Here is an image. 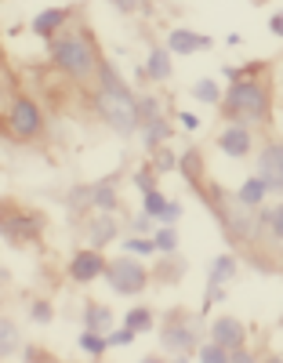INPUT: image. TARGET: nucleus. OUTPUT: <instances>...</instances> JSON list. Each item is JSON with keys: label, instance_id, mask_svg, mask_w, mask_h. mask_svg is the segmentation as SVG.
<instances>
[{"label": "nucleus", "instance_id": "obj_1", "mask_svg": "<svg viewBox=\"0 0 283 363\" xmlns=\"http://www.w3.org/2000/svg\"><path fill=\"white\" fill-rule=\"evenodd\" d=\"M48 55L73 84L91 87L94 80H99L102 55H99V44H94V37L87 33L84 26L70 22V26H62L55 37H48Z\"/></svg>", "mask_w": 283, "mask_h": 363}, {"label": "nucleus", "instance_id": "obj_2", "mask_svg": "<svg viewBox=\"0 0 283 363\" xmlns=\"http://www.w3.org/2000/svg\"><path fill=\"white\" fill-rule=\"evenodd\" d=\"M94 113L120 135L131 138L138 131V109H135V91L120 80V73L102 58L99 80H94Z\"/></svg>", "mask_w": 283, "mask_h": 363}, {"label": "nucleus", "instance_id": "obj_3", "mask_svg": "<svg viewBox=\"0 0 283 363\" xmlns=\"http://www.w3.org/2000/svg\"><path fill=\"white\" fill-rule=\"evenodd\" d=\"M222 106L233 124L258 128V124H269L272 116V91L265 80H250L247 73L236 69V80L222 91Z\"/></svg>", "mask_w": 283, "mask_h": 363}, {"label": "nucleus", "instance_id": "obj_4", "mask_svg": "<svg viewBox=\"0 0 283 363\" xmlns=\"http://www.w3.org/2000/svg\"><path fill=\"white\" fill-rule=\"evenodd\" d=\"M102 280L113 287V294L135 298V294H142V291L149 287V269H145V265H142L135 255L123 251L120 258L106 262V269H102Z\"/></svg>", "mask_w": 283, "mask_h": 363}, {"label": "nucleus", "instance_id": "obj_5", "mask_svg": "<svg viewBox=\"0 0 283 363\" xmlns=\"http://www.w3.org/2000/svg\"><path fill=\"white\" fill-rule=\"evenodd\" d=\"M8 131L18 138V142H37L44 135V109L33 102V99H15L8 106Z\"/></svg>", "mask_w": 283, "mask_h": 363}, {"label": "nucleus", "instance_id": "obj_6", "mask_svg": "<svg viewBox=\"0 0 283 363\" xmlns=\"http://www.w3.org/2000/svg\"><path fill=\"white\" fill-rule=\"evenodd\" d=\"M211 342H218L229 352V363H247L250 359V352H247V327L236 316H218L211 323Z\"/></svg>", "mask_w": 283, "mask_h": 363}, {"label": "nucleus", "instance_id": "obj_7", "mask_svg": "<svg viewBox=\"0 0 283 363\" xmlns=\"http://www.w3.org/2000/svg\"><path fill=\"white\" fill-rule=\"evenodd\" d=\"M0 236L8 244H26V240H37L40 236V218L29 215L22 207H0Z\"/></svg>", "mask_w": 283, "mask_h": 363}, {"label": "nucleus", "instance_id": "obj_8", "mask_svg": "<svg viewBox=\"0 0 283 363\" xmlns=\"http://www.w3.org/2000/svg\"><path fill=\"white\" fill-rule=\"evenodd\" d=\"M258 178L265 182L269 196H279V189H283V142H279V138H269V142L262 145Z\"/></svg>", "mask_w": 283, "mask_h": 363}, {"label": "nucleus", "instance_id": "obj_9", "mask_svg": "<svg viewBox=\"0 0 283 363\" xmlns=\"http://www.w3.org/2000/svg\"><path fill=\"white\" fill-rule=\"evenodd\" d=\"M102 269H106V255L99 247H84L70 258V280L73 284H94V280H102Z\"/></svg>", "mask_w": 283, "mask_h": 363}, {"label": "nucleus", "instance_id": "obj_10", "mask_svg": "<svg viewBox=\"0 0 283 363\" xmlns=\"http://www.w3.org/2000/svg\"><path fill=\"white\" fill-rule=\"evenodd\" d=\"M196 342H200V338H196V330L189 327V323H182L178 316H171L167 327L160 330V345H164L171 356H182V359H185V356H193Z\"/></svg>", "mask_w": 283, "mask_h": 363}, {"label": "nucleus", "instance_id": "obj_11", "mask_svg": "<svg viewBox=\"0 0 283 363\" xmlns=\"http://www.w3.org/2000/svg\"><path fill=\"white\" fill-rule=\"evenodd\" d=\"M218 149H222L229 160H243V157H250V149H255V135H250V128H243V124H229L222 135H218Z\"/></svg>", "mask_w": 283, "mask_h": 363}, {"label": "nucleus", "instance_id": "obj_12", "mask_svg": "<svg viewBox=\"0 0 283 363\" xmlns=\"http://www.w3.org/2000/svg\"><path fill=\"white\" fill-rule=\"evenodd\" d=\"M214 40L211 37H204V33H196V29H189V26H178V29H171V33H167V51L171 55H200V51H207Z\"/></svg>", "mask_w": 283, "mask_h": 363}, {"label": "nucleus", "instance_id": "obj_13", "mask_svg": "<svg viewBox=\"0 0 283 363\" xmlns=\"http://www.w3.org/2000/svg\"><path fill=\"white\" fill-rule=\"evenodd\" d=\"M73 22V8H44V11H37L33 18H29V29H33L37 37H55L62 26H70Z\"/></svg>", "mask_w": 283, "mask_h": 363}, {"label": "nucleus", "instance_id": "obj_14", "mask_svg": "<svg viewBox=\"0 0 283 363\" xmlns=\"http://www.w3.org/2000/svg\"><path fill=\"white\" fill-rule=\"evenodd\" d=\"M120 236V225H116V218L109 215V211H94V218L87 222V240H91V247H99V251H106L113 240Z\"/></svg>", "mask_w": 283, "mask_h": 363}, {"label": "nucleus", "instance_id": "obj_15", "mask_svg": "<svg viewBox=\"0 0 283 363\" xmlns=\"http://www.w3.org/2000/svg\"><path fill=\"white\" fill-rule=\"evenodd\" d=\"M171 73H174L171 51L152 44V48H149V55H145V80H152V84H167V80H171Z\"/></svg>", "mask_w": 283, "mask_h": 363}, {"label": "nucleus", "instance_id": "obj_16", "mask_svg": "<svg viewBox=\"0 0 283 363\" xmlns=\"http://www.w3.org/2000/svg\"><path fill=\"white\" fill-rule=\"evenodd\" d=\"M84 193H87V203H91L94 211H109V215H116V211H120V193H116V186H113V178L94 182V186H87Z\"/></svg>", "mask_w": 283, "mask_h": 363}, {"label": "nucleus", "instance_id": "obj_17", "mask_svg": "<svg viewBox=\"0 0 283 363\" xmlns=\"http://www.w3.org/2000/svg\"><path fill=\"white\" fill-rule=\"evenodd\" d=\"M236 277H240L236 255H218V258L211 262V269H207V287H226V284H233Z\"/></svg>", "mask_w": 283, "mask_h": 363}, {"label": "nucleus", "instance_id": "obj_18", "mask_svg": "<svg viewBox=\"0 0 283 363\" xmlns=\"http://www.w3.org/2000/svg\"><path fill=\"white\" fill-rule=\"evenodd\" d=\"M258 233H262L265 240H272V247H279V236H283V203H279V200H272L269 207H262Z\"/></svg>", "mask_w": 283, "mask_h": 363}, {"label": "nucleus", "instance_id": "obj_19", "mask_svg": "<svg viewBox=\"0 0 283 363\" xmlns=\"http://www.w3.org/2000/svg\"><path fill=\"white\" fill-rule=\"evenodd\" d=\"M156 258H160V265L152 269V280H160L164 287H171V284H178V280L185 277L189 262L178 258V251H174V255H156Z\"/></svg>", "mask_w": 283, "mask_h": 363}, {"label": "nucleus", "instance_id": "obj_20", "mask_svg": "<svg viewBox=\"0 0 283 363\" xmlns=\"http://www.w3.org/2000/svg\"><path fill=\"white\" fill-rule=\"evenodd\" d=\"M138 131H142V145H145V153H149V149L164 145V142L171 138V120L160 113V116L145 120V124H138Z\"/></svg>", "mask_w": 283, "mask_h": 363}, {"label": "nucleus", "instance_id": "obj_21", "mask_svg": "<svg viewBox=\"0 0 283 363\" xmlns=\"http://www.w3.org/2000/svg\"><path fill=\"white\" fill-rule=\"evenodd\" d=\"M265 196H269L265 182H262V178L255 174V178H247L243 186L236 189V196H233V200H236L240 207H247V211H255V207H262V203H265Z\"/></svg>", "mask_w": 283, "mask_h": 363}, {"label": "nucleus", "instance_id": "obj_22", "mask_svg": "<svg viewBox=\"0 0 283 363\" xmlns=\"http://www.w3.org/2000/svg\"><path fill=\"white\" fill-rule=\"evenodd\" d=\"M174 171H182V178L189 182V186H196L200 189V182H204V157H200V149H185V153L178 157Z\"/></svg>", "mask_w": 283, "mask_h": 363}, {"label": "nucleus", "instance_id": "obj_23", "mask_svg": "<svg viewBox=\"0 0 283 363\" xmlns=\"http://www.w3.org/2000/svg\"><path fill=\"white\" fill-rule=\"evenodd\" d=\"M22 349V335H18V323L0 316V359H11Z\"/></svg>", "mask_w": 283, "mask_h": 363}, {"label": "nucleus", "instance_id": "obj_24", "mask_svg": "<svg viewBox=\"0 0 283 363\" xmlns=\"http://www.w3.org/2000/svg\"><path fill=\"white\" fill-rule=\"evenodd\" d=\"M123 327H131L135 335H152V327H156V313L149 306H135L123 313Z\"/></svg>", "mask_w": 283, "mask_h": 363}, {"label": "nucleus", "instance_id": "obj_25", "mask_svg": "<svg viewBox=\"0 0 283 363\" xmlns=\"http://www.w3.org/2000/svg\"><path fill=\"white\" fill-rule=\"evenodd\" d=\"M189 95H193L196 102H204V106H218L222 102V84H218L214 77H200L193 87H189Z\"/></svg>", "mask_w": 283, "mask_h": 363}, {"label": "nucleus", "instance_id": "obj_26", "mask_svg": "<svg viewBox=\"0 0 283 363\" xmlns=\"http://www.w3.org/2000/svg\"><path fill=\"white\" fill-rule=\"evenodd\" d=\"M149 236H152V251L156 255H174L178 251V229L174 225H160V222H156V229Z\"/></svg>", "mask_w": 283, "mask_h": 363}, {"label": "nucleus", "instance_id": "obj_27", "mask_svg": "<svg viewBox=\"0 0 283 363\" xmlns=\"http://www.w3.org/2000/svg\"><path fill=\"white\" fill-rule=\"evenodd\" d=\"M84 327L106 335V330L113 327V309H109V306H94V301H91V306L84 309Z\"/></svg>", "mask_w": 283, "mask_h": 363}, {"label": "nucleus", "instance_id": "obj_28", "mask_svg": "<svg viewBox=\"0 0 283 363\" xmlns=\"http://www.w3.org/2000/svg\"><path fill=\"white\" fill-rule=\"evenodd\" d=\"M149 157H152V171H156V174H171L174 164H178V153H174V149H167V142L156 145V149H149Z\"/></svg>", "mask_w": 283, "mask_h": 363}, {"label": "nucleus", "instance_id": "obj_29", "mask_svg": "<svg viewBox=\"0 0 283 363\" xmlns=\"http://www.w3.org/2000/svg\"><path fill=\"white\" fill-rule=\"evenodd\" d=\"M167 207V196L156 189V186H149V189H142V215H149L152 222L160 218V211Z\"/></svg>", "mask_w": 283, "mask_h": 363}, {"label": "nucleus", "instance_id": "obj_30", "mask_svg": "<svg viewBox=\"0 0 283 363\" xmlns=\"http://www.w3.org/2000/svg\"><path fill=\"white\" fill-rule=\"evenodd\" d=\"M80 352H87V356H106L109 352V345H106V335H99V330H87L84 327V335H80Z\"/></svg>", "mask_w": 283, "mask_h": 363}, {"label": "nucleus", "instance_id": "obj_31", "mask_svg": "<svg viewBox=\"0 0 283 363\" xmlns=\"http://www.w3.org/2000/svg\"><path fill=\"white\" fill-rule=\"evenodd\" d=\"M135 109H138V124H145V120L164 113V102L156 99V95H135Z\"/></svg>", "mask_w": 283, "mask_h": 363}, {"label": "nucleus", "instance_id": "obj_32", "mask_svg": "<svg viewBox=\"0 0 283 363\" xmlns=\"http://www.w3.org/2000/svg\"><path fill=\"white\" fill-rule=\"evenodd\" d=\"M196 359L200 363H229V352L222 349V345H218V342H196Z\"/></svg>", "mask_w": 283, "mask_h": 363}, {"label": "nucleus", "instance_id": "obj_33", "mask_svg": "<svg viewBox=\"0 0 283 363\" xmlns=\"http://www.w3.org/2000/svg\"><path fill=\"white\" fill-rule=\"evenodd\" d=\"M123 251L135 255V258H152L156 255L152 251V236H138V233H131L128 240H123Z\"/></svg>", "mask_w": 283, "mask_h": 363}, {"label": "nucleus", "instance_id": "obj_34", "mask_svg": "<svg viewBox=\"0 0 283 363\" xmlns=\"http://www.w3.org/2000/svg\"><path fill=\"white\" fill-rule=\"evenodd\" d=\"M135 338L138 335H135L131 327H109L106 330V345L109 349H128V345H135Z\"/></svg>", "mask_w": 283, "mask_h": 363}, {"label": "nucleus", "instance_id": "obj_35", "mask_svg": "<svg viewBox=\"0 0 283 363\" xmlns=\"http://www.w3.org/2000/svg\"><path fill=\"white\" fill-rule=\"evenodd\" d=\"M29 316H33V323H51V320H55V309H51V301L37 298L33 306H29Z\"/></svg>", "mask_w": 283, "mask_h": 363}, {"label": "nucleus", "instance_id": "obj_36", "mask_svg": "<svg viewBox=\"0 0 283 363\" xmlns=\"http://www.w3.org/2000/svg\"><path fill=\"white\" fill-rule=\"evenodd\" d=\"M182 218V203L178 200H167V207L160 211V218H156V222H160V225H174Z\"/></svg>", "mask_w": 283, "mask_h": 363}, {"label": "nucleus", "instance_id": "obj_37", "mask_svg": "<svg viewBox=\"0 0 283 363\" xmlns=\"http://www.w3.org/2000/svg\"><path fill=\"white\" fill-rule=\"evenodd\" d=\"M152 229H156V225H152V218H149V215H135V218H131V233H138V236H149Z\"/></svg>", "mask_w": 283, "mask_h": 363}, {"label": "nucleus", "instance_id": "obj_38", "mask_svg": "<svg viewBox=\"0 0 283 363\" xmlns=\"http://www.w3.org/2000/svg\"><path fill=\"white\" fill-rule=\"evenodd\" d=\"M109 4H113L116 11H123V15H135V11L145 4V0H109Z\"/></svg>", "mask_w": 283, "mask_h": 363}, {"label": "nucleus", "instance_id": "obj_39", "mask_svg": "<svg viewBox=\"0 0 283 363\" xmlns=\"http://www.w3.org/2000/svg\"><path fill=\"white\" fill-rule=\"evenodd\" d=\"M178 124H182L185 131H196V128H200V116H196V113H178Z\"/></svg>", "mask_w": 283, "mask_h": 363}, {"label": "nucleus", "instance_id": "obj_40", "mask_svg": "<svg viewBox=\"0 0 283 363\" xmlns=\"http://www.w3.org/2000/svg\"><path fill=\"white\" fill-rule=\"evenodd\" d=\"M269 33H272V37H283V15H279V11L269 15Z\"/></svg>", "mask_w": 283, "mask_h": 363}, {"label": "nucleus", "instance_id": "obj_41", "mask_svg": "<svg viewBox=\"0 0 283 363\" xmlns=\"http://www.w3.org/2000/svg\"><path fill=\"white\" fill-rule=\"evenodd\" d=\"M135 186H138V189H149V186H156V178H152L149 171H138V174H135Z\"/></svg>", "mask_w": 283, "mask_h": 363}]
</instances>
